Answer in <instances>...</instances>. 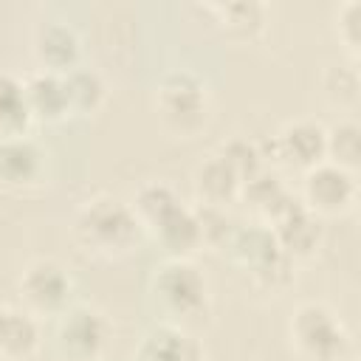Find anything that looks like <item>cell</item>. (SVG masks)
I'll return each instance as SVG.
<instances>
[{
    "mask_svg": "<svg viewBox=\"0 0 361 361\" xmlns=\"http://www.w3.org/2000/svg\"><path fill=\"white\" fill-rule=\"evenodd\" d=\"M20 293L37 313H62L73 299V279L56 259H34L20 276Z\"/></svg>",
    "mask_w": 361,
    "mask_h": 361,
    "instance_id": "obj_9",
    "label": "cell"
},
{
    "mask_svg": "<svg viewBox=\"0 0 361 361\" xmlns=\"http://www.w3.org/2000/svg\"><path fill=\"white\" fill-rule=\"evenodd\" d=\"M23 85H25V99H28L31 118L59 121V118H65L71 113L68 87H65V76L62 73L39 68L28 79H23Z\"/></svg>",
    "mask_w": 361,
    "mask_h": 361,
    "instance_id": "obj_15",
    "label": "cell"
},
{
    "mask_svg": "<svg viewBox=\"0 0 361 361\" xmlns=\"http://www.w3.org/2000/svg\"><path fill=\"white\" fill-rule=\"evenodd\" d=\"M355 175L333 161H322L305 172V206L313 214H341L355 203Z\"/></svg>",
    "mask_w": 361,
    "mask_h": 361,
    "instance_id": "obj_10",
    "label": "cell"
},
{
    "mask_svg": "<svg viewBox=\"0 0 361 361\" xmlns=\"http://www.w3.org/2000/svg\"><path fill=\"white\" fill-rule=\"evenodd\" d=\"M31 124V110L25 99V85L8 71H0V138L25 135Z\"/></svg>",
    "mask_w": 361,
    "mask_h": 361,
    "instance_id": "obj_19",
    "label": "cell"
},
{
    "mask_svg": "<svg viewBox=\"0 0 361 361\" xmlns=\"http://www.w3.org/2000/svg\"><path fill=\"white\" fill-rule=\"evenodd\" d=\"M206 11L214 23L234 39H251L265 25V6L257 0H231V3H209Z\"/></svg>",
    "mask_w": 361,
    "mask_h": 361,
    "instance_id": "obj_17",
    "label": "cell"
},
{
    "mask_svg": "<svg viewBox=\"0 0 361 361\" xmlns=\"http://www.w3.org/2000/svg\"><path fill=\"white\" fill-rule=\"evenodd\" d=\"M344 361H355V358H353V355H347V358H344Z\"/></svg>",
    "mask_w": 361,
    "mask_h": 361,
    "instance_id": "obj_27",
    "label": "cell"
},
{
    "mask_svg": "<svg viewBox=\"0 0 361 361\" xmlns=\"http://www.w3.org/2000/svg\"><path fill=\"white\" fill-rule=\"evenodd\" d=\"M39 347V324L31 313L0 302V355L6 361L28 358Z\"/></svg>",
    "mask_w": 361,
    "mask_h": 361,
    "instance_id": "obj_16",
    "label": "cell"
},
{
    "mask_svg": "<svg viewBox=\"0 0 361 361\" xmlns=\"http://www.w3.org/2000/svg\"><path fill=\"white\" fill-rule=\"evenodd\" d=\"M226 248L234 262L265 288H282L293 276V257H288L268 226H237Z\"/></svg>",
    "mask_w": 361,
    "mask_h": 361,
    "instance_id": "obj_4",
    "label": "cell"
},
{
    "mask_svg": "<svg viewBox=\"0 0 361 361\" xmlns=\"http://www.w3.org/2000/svg\"><path fill=\"white\" fill-rule=\"evenodd\" d=\"M152 290H155V299L172 316H180V319L197 316L209 305V282L189 259L172 257L161 268H155Z\"/></svg>",
    "mask_w": 361,
    "mask_h": 361,
    "instance_id": "obj_5",
    "label": "cell"
},
{
    "mask_svg": "<svg viewBox=\"0 0 361 361\" xmlns=\"http://www.w3.org/2000/svg\"><path fill=\"white\" fill-rule=\"evenodd\" d=\"M45 175V149L28 135L0 138V183L8 189H25Z\"/></svg>",
    "mask_w": 361,
    "mask_h": 361,
    "instance_id": "obj_12",
    "label": "cell"
},
{
    "mask_svg": "<svg viewBox=\"0 0 361 361\" xmlns=\"http://www.w3.org/2000/svg\"><path fill=\"white\" fill-rule=\"evenodd\" d=\"M62 76H65V87H68L71 113H93L102 107V102L107 96V85L96 68L76 65Z\"/></svg>",
    "mask_w": 361,
    "mask_h": 361,
    "instance_id": "obj_20",
    "label": "cell"
},
{
    "mask_svg": "<svg viewBox=\"0 0 361 361\" xmlns=\"http://www.w3.org/2000/svg\"><path fill=\"white\" fill-rule=\"evenodd\" d=\"M290 338L307 361H344L350 355V333L324 302H305L293 310Z\"/></svg>",
    "mask_w": 361,
    "mask_h": 361,
    "instance_id": "obj_3",
    "label": "cell"
},
{
    "mask_svg": "<svg viewBox=\"0 0 361 361\" xmlns=\"http://www.w3.org/2000/svg\"><path fill=\"white\" fill-rule=\"evenodd\" d=\"M158 113L180 133L197 130L209 113V93L203 79L183 68L166 73L158 87Z\"/></svg>",
    "mask_w": 361,
    "mask_h": 361,
    "instance_id": "obj_6",
    "label": "cell"
},
{
    "mask_svg": "<svg viewBox=\"0 0 361 361\" xmlns=\"http://www.w3.org/2000/svg\"><path fill=\"white\" fill-rule=\"evenodd\" d=\"M324 90H327V96L336 104L355 107L358 90H361V79H358L355 62H350V65H330L324 71Z\"/></svg>",
    "mask_w": 361,
    "mask_h": 361,
    "instance_id": "obj_24",
    "label": "cell"
},
{
    "mask_svg": "<svg viewBox=\"0 0 361 361\" xmlns=\"http://www.w3.org/2000/svg\"><path fill=\"white\" fill-rule=\"evenodd\" d=\"M268 228L279 240V245L288 251V257H307L322 243V223L319 214H313L302 197L293 192H285L268 212Z\"/></svg>",
    "mask_w": 361,
    "mask_h": 361,
    "instance_id": "obj_7",
    "label": "cell"
},
{
    "mask_svg": "<svg viewBox=\"0 0 361 361\" xmlns=\"http://www.w3.org/2000/svg\"><path fill=\"white\" fill-rule=\"evenodd\" d=\"M197 212V220H200V234H203V243L206 245H217V248H226L237 231V223L226 214L223 206H212V203H203Z\"/></svg>",
    "mask_w": 361,
    "mask_h": 361,
    "instance_id": "obj_25",
    "label": "cell"
},
{
    "mask_svg": "<svg viewBox=\"0 0 361 361\" xmlns=\"http://www.w3.org/2000/svg\"><path fill=\"white\" fill-rule=\"evenodd\" d=\"M0 361H6V358H3V355H0Z\"/></svg>",
    "mask_w": 361,
    "mask_h": 361,
    "instance_id": "obj_28",
    "label": "cell"
},
{
    "mask_svg": "<svg viewBox=\"0 0 361 361\" xmlns=\"http://www.w3.org/2000/svg\"><path fill=\"white\" fill-rule=\"evenodd\" d=\"M73 237L79 245L102 257L127 254L141 237V220L130 203L113 195H96L76 212Z\"/></svg>",
    "mask_w": 361,
    "mask_h": 361,
    "instance_id": "obj_2",
    "label": "cell"
},
{
    "mask_svg": "<svg viewBox=\"0 0 361 361\" xmlns=\"http://www.w3.org/2000/svg\"><path fill=\"white\" fill-rule=\"evenodd\" d=\"M271 152L276 161L307 172L316 164L327 161V127L313 118L288 121L271 138Z\"/></svg>",
    "mask_w": 361,
    "mask_h": 361,
    "instance_id": "obj_11",
    "label": "cell"
},
{
    "mask_svg": "<svg viewBox=\"0 0 361 361\" xmlns=\"http://www.w3.org/2000/svg\"><path fill=\"white\" fill-rule=\"evenodd\" d=\"M133 212L141 220V226H147L155 234V240L178 259H186L195 248L203 245L197 212L189 209L169 183H144L135 192Z\"/></svg>",
    "mask_w": 361,
    "mask_h": 361,
    "instance_id": "obj_1",
    "label": "cell"
},
{
    "mask_svg": "<svg viewBox=\"0 0 361 361\" xmlns=\"http://www.w3.org/2000/svg\"><path fill=\"white\" fill-rule=\"evenodd\" d=\"M135 361H203V347L178 324H155L141 336Z\"/></svg>",
    "mask_w": 361,
    "mask_h": 361,
    "instance_id": "obj_13",
    "label": "cell"
},
{
    "mask_svg": "<svg viewBox=\"0 0 361 361\" xmlns=\"http://www.w3.org/2000/svg\"><path fill=\"white\" fill-rule=\"evenodd\" d=\"M56 341L62 353H68L76 361H93L104 353L110 341V324L104 313L87 305H73L59 313V327H56Z\"/></svg>",
    "mask_w": 361,
    "mask_h": 361,
    "instance_id": "obj_8",
    "label": "cell"
},
{
    "mask_svg": "<svg viewBox=\"0 0 361 361\" xmlns=\"http://www.w3.org/2000/svg\"><path fill=\"white\" fill-rule=\"evenodd\" d=\"M327 161L355 172L361 158V127L353 118H344L327 130Z\"/></svg>",
    "mask_w": 361,
    "mask_h": 361,
    "instance_id": "obj_21",
    "label": "cell"
},
{
    "mask_svg": "<svg viewBox=\"0 0 361 361\" xmlns=\"http://www.w3.org/2000/svg\"><path fill=\"white\" fill-rule=\"evenodd\" d=\"M358 23H361V3L358 0H347L336 8V34L350 48L353 56L358 54V45H361V25Z\"/></svg>",
    "mask_w": 361,
    "mask_h": 361,
    "instance_id": "obj_26",
    "label": "cell"
},
{
    "mask_svg": "<svg viewBox=\"0 0 361 361\" xmlns=\"http://www.w3.org/2000/svg\"><path fill=\"white\" fill-rule=\"evenodd\" d=\"M34 54L45 71L54 73H68L71 68L79 65L82 54V39L73 25L68 23H42L34 34Z\"/></svg>",
    "mask_w": 361,
    "mask_h": 361,
    "instance_id": "obj_14",
    "label": "cell"
},
{
    "mask_svg": "<svg viewBox=\"0 0 361 361\" xmlns=\"http://www.w3.org/2000/svg\"><path fill=\"white\" fill-rule=\"evenodd\" d=\"M288 192V186L282 183V178L276 175V172H271V169H259L257 175H251L248 180H243V186H240V195H245V200L254 206V209H259L262 214L282 197Z\"/></svg>",
    "mask_w": 361,
    "mask_h": 361,
    "instance_id": "obj_22",
    "label": "cell"
},
{
    "mask_svg": "<svg viewBox=\"0 0 361 361\" xmlns=\"http://www.w3.org/2000/svg\"><path fill=\"white\" fill-rule=\"evenodd\" d=\"M240 186H243V180H240L237 172L223 161L220 152L209 155V158L197 166V172H195V189H197V195H200L206 203H212V206H223V203H228L231 197H237V195H240Z\"/></svg>",
    "mask_w": 361,
    "mask_h": 361,
    "instance_id": "obj_18",
    "label": "cell"
},
{
    "mask_svg": "<svg viewBox=\"0 0 361 361\" xmlns=\"http://www.w3.org/2000/svg\"><path fill=\"white\" fill-rule=\"evenodd\" d=\"M220 155H223V161L237 172L240 180H248L251 175H257V172L262 169V161H265L262 147L254 144V141H248V138H240V135L231 138V141H226V144L220 147Z\"/></svg>",
    "mask_w": 361,
    "mask_h": 361,
    "instance_id": "obj_23",
    "label": "cell"
}]
</instances>
